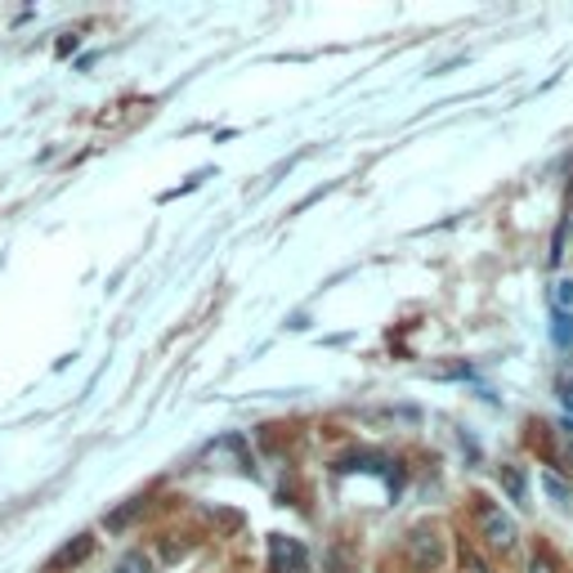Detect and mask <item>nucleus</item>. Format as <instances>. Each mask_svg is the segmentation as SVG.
Here are the masks:
<instances>
[{
  "label": "nucleus",
  "instance_id": "f257e3e1",
  "mask_svg": "<svg viewBox=\"0 0 573 573\" xmlns=\"http://www.w3.org/2000/svg\"><path fill=\"white\" fill-rule=\"evenodd\" d=\"M475 502V534L484 538V547L489 551H515V542H519V524L498 506V502H489V498H470Z\"/></svg>",
  "mask_w": 573,
  "mask_h": 573
},
{
  "label": "nucleus",
  "instance_id": "f03ea898",
  "mask_svg": "<svg viewBox=\"0 0 573 573\" xmlns=\"http://www.w3.org/2000/svg\"><path fill=\"white\" fill-rule=\"evenodd\" d=\"M440 556H444V538H440V529H435V524H417V529L408 534V542H404V560H408V569H412V573H435Z\"/></svg>",
  "mask_w": 573,
  "mask_h": 573
},
{
  "label": "nucleus",
  "instance_id": "7ed1b4c3",
  "mask_svg": "<svg viewBox=\"0 0 573 573\" xmlns=\"http://www.w3.org/2000/svg\"><path fill=\"white\" fill-rule=\"evenodd\" d=\"M269 573H309V551L296 538H269Z\"/></svg>",
  "mask_w": 573,
  "mask_h": 573
},
{
  "label": "nucleus",
  "instance_id": "20e7f679",
  "mask_svg": "<svg viewBox=\"0 0 573 573\" xmlns=\"http://www.w3.org/2000/svg\"><path fill=\"white\" fill-rule=\"evenodd\" d=\"M90 556H94V538H90V534H77V538H68L50 560H45V573H72V569H81Z\"/></svg>",
  "mask_w": 573,
  "mask_h": 573
},
{
  "label": "nucleus",
  "instance_id": "39448f33",
  "mask_svg": "<svg viewBox=\"0 0 573 573\" xmlns=\"http://www.w3.org/2000/svg\"><path fill=\"white\" fill-rule=\"evenodd\" d=\"M547 296H551V314L556 318H573V278H556Z\"/></svg>",
  "mask_w": 573,
  "mask_h": 573
},
{
  "label": "nucleus",
  "instance_id": "423d86ee",
  "mask_svg": "<svg viewBox=\"0 0 573 573\" xmlns=\"http://www.w3.org/2000/svg\"><path fill=\"white\" fill-rule=\"evenodd\" d=\"M542 489H547V498H551L556 506H564V511L573 506V484H564L556 470H542Z\"/></svg>",
  "mask_w": 573,
  "mask_h": 573
},
{
  "label": "nucleus",
  "instance_id": "0eeeda50",
  "mask_svg": "<svg viewBox=\"0 0 573 573\" xmlns=\"http://www.w3.org/2000/svg\"><path fill=\"white\" fill-rule=\"evenodd\" d=\"M117 573H153V560L143 556V551H126V556L117 560Z\"/></svg>",
  "mask_w": 573,
  "mask_h": 573
},
{
  "label": "nucleus",
  "instance_id": "6e6552de",
  "mask_svg": "<svg viewBox=\"0 0 573 573\" xmlns=\"http://www.w3.org/2000/svg\"><path fill=\"white\" fill-rule=\"evenodd\" d=\"M529 573H560L556 551H551V547H538V551H534V560H529Z\"/></svg>",
  "mask_w": 573,
  "mask_h": 573
},
{
  "label": "nucleus",
  "instance_id": "1a4fd4ad",
  "mask_svg": "<svg viewBox=\"0 0 573 573\" xmlns=\"http://www.w3.org/2000/svg\"><path fill=\"white\" fill-rule=\"evenodd\" d=\"M139 511H143V498H135L130 506H121V511H113V515H108V529H121V524H130V519H135Z\"/></svg>",
  "mask_w": 573,
  "mask_h": 573
},
{
  "label": "nucleus",
  "instance_id": "9d476101",
  "mask_svg": "<svg viewBox=\"0 0 573 573\" xmlns=\"http://www.w3.org/2000/svg\"><path fill=\"white\" fill-rule=\"evenodd\" d=\"M502 484L511 489V498H515V502H524V475H519L515 466H502Z\"/></svg>",
  "mask_w": 573,
  "mask_h": 573
},
{
  "label": "nucleus",
  "instance_id": "9b49d317",
  "mask_svg": "<svg viewBox=\"0 0 573 573\" xmlns=\"http://www.w3.org/2000/svg\"><path fill=\"white\" fill-rule=\"evenodd\" d=\"M551 331H556V346H564V350L573 346V318H556Z\"/></svg>",
  "mask_w": 573,
  "mask_h": 573
},
{
  "label": "nucleus",
  "instance_id": "f8f14e48",
  "mask_svg": "<svg viewBox=\"0 0 573 573\" xmlns=\"http://www.w3.org/2000/svg\"><path fill=\"white\" fill-rule=\"evenodd\" d=\"M461 573H493L480 556H475V551H461Z\"/></svg>",
  "mask_w": 573,
  "mask_h": 573
}]
</instances>
